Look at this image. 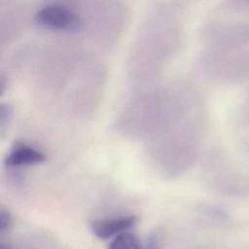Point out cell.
Listing matches in <instances>:
<instances>
[{"instance_id":"cell-6","label":"cell","mask_w":249,"mask_h":249,"mask_svg":"<svg viewBox=\"0 0 249 249\" xmlns=\"http://www.w3.org/2000/svg\"><path fill=\"white\" fill-rule=\"evenodd\" d=\"M12 225V215L6 208L2 207L0 210V232H6Z\"/></svg>"},{"instance_id":"cell-7","label":"cell","mask_w":249,"mask_h":249,"mask_svg":"<svg viewBox=\"0 0 249 249\" xmlns=\"http://www.w3.org/2000/svg\"><path fill=\"white\" fill-rule=\"evenodd\" d=\"M143 249H160V238L156 232L151 233L147 237V240Z\"/></svg>"},{"instance_id":"cell-8","label":"cell","mask_w":249,"mask_h":249,"mask_svg":"<svg viewBox=\"0 0 249 249\" xmlns=\"http://www.w3.org/2000/svg\"><path fill=\"white\" fill-rule=\"evenodd\" d=\"M5 89H6V81H5L4 77H2L1 81H0V91H1V94L4 93Z\"/></svg>"},{"instance_id":"cell-9","label":"cell","mask_w":249,"mask_h":249,"mask_svg":"<svg viewBox=\"0 0 249 249\" xmlns=\"http://www.w3.org/2000/svg\"><path fill=\"white\" fill-rule=\"evenodd\" d=\"M0 249H12L11 245L9 243H6V242H2L0 244Z\"/></svg>"},{"instance_id":"cell-5","label":"cell","mask_w":249,"mask_h":249,"mask_svg":"<svg viewBox=\"0 0 249 249\" xmlns=\"http://www.w3.org/2000/svg\"><path fill=\"white\" fill-rule=\"evenodd\" d=\"M13 117V107L9 103H2L0 106V134L4 135Z\"/></svg>"},{"instance_id":"cell-2","label":"cell","mask_w":249,"mask_h":249,"mask_svg":"<svg viewBox=\"0 0 249 249\" xmlns=\"http://www.w3.org/2000/svg\"><path fill=\"white\" fill-rule=\"evenodd\" d=\"M137 218L134 215L95 220L90 225L91 232L100 239H108L132 227Z\"/></svg>"},{"instance_id":"cell-3","label":"cell","mask_w":249,"mask_h":249,"mask_svg":"<svg viewBox=\"0 0 249 249\" xmlns=\"http://www.w3.org/2000/svg\"><path fill=\"white\" fill-rule=\"evenodd\" d=\"M46 160L39 150L22 142H16L7 154L4 163L7 167H22L40 163Z\"/></svg>"},{"instance_id":"cell-1","label":"cell","mask_w":249,"mask_h":249,"mask_svg":"<svg viewBox=\"0 0 249 249\" xmlns=\"http://www.w3.org/2000/svg\"><path fill=\"white\" fill-rule=\"evenodd\" d=\"M38 25L52 30L76 31L81 27V19L77 14L60 5H49L42 8L35 16Z\"/></svg>"},{"instance_id":"cell-4","label":"cell","mask_w":249,"mask_h":249,"mask_svg":"<svg viewBox=\"0 0 249 249\" xmlns=\"http://www.w3.org/2000/svg\"><path fill=\"white\" fill-rule=\"evenodd\" d=\"M108 249H143V247L134 233L124 231L113 238Z\"/></svg>"}]
</instances>
